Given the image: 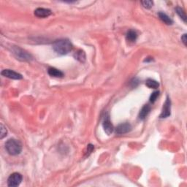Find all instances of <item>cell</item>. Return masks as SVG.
<instances>
[{
  "instance_id": "obj_3",
  "label": "cell",
  "mask_w": 187,
  "mask_h": 187,
  "mask_svg": "<svg viewBox=\"0 0 187 187\" xmlns=\"http://www.w3.org/2000/svg\"><path fill=\"white\" fill-rule=\"evenodd\" d=\"M13 54L15 56L17 59L18 60L23 61H29L32 60V56L30 53L26 52L24 50H23L21 48L17 47V46H14L13 48Z\"/></svg>"
},
{
  "instance_id": "obj_11",
  "label": "cell",
  "mask_w": 187,
  "mask_h": 187,
  "mask_svg": "<svg viewBox=\"0 0 187 187\" xmlns=\"http://www.w3.org/2000/svg\"><path fill=\"white\" fill-rule=\"evenodd\" d=\"M48 73L49 76L51 77H54V78H62L64 76V73L59 69H56L54 67H50L48 69Z\"/></svg>"
},
{
  "instance_id": "obj_22",
  "label": "cell",
  "mask_w": 187,
  "mask_h": 187,
  "mask_svg": "<svg viewBox=\"0 0 187 187\" xmlns=\"http://www.w3.org/2000/svg\"><path fill=\"white\" fill-rule=\"evenodd\" d=\"M181 40H182L183 43L184 44V45H186V34H184V35L181 37Z\"/></svg>"
},
{
  "instance_id": "obj_14",
  "label": "cell",
  "mask_w": 187,
  "mask_h": 187,
  "mask_svg": "<svg viewBox=\"0 0 187 187\" xmlns=\"http://www.w3.org/2000/svg\"><path fill=\"white\" fill-rule=\"evenodd\" d=\"M74 57L76 58V59H77V60L80 61V62H84L86 61V53L82 50H79V51H77L75 53Z\"/></svg>"
},
{
  "instance_id": "obj_6",
  "label": "cell",
  "mask_w": 187,
  "mask_h": 187,
  "mask_svg": "<svg viewBox=\"0 0 187 187\" xmlns=\"http://www.w3.org/2000/svg\"><path fill=\"white\" fill-rule=\"evenodd\" d=\"M103 127L104 130L106 134L107 135H110V134H112L114 130V127H113V125L112 124L111 120H110V117L108 115H106L104 118L103 122Z\"/></svg>"
},
{
  "instance_id": "obj_1",
  "label": "cell",
  "mask_w": 187,
  "mask_h": 187,
  "mask_svg": "<svg viewBox=\"0 0 187 187\" xmlns=\"http://www.w3.org/2000/svg\"><path fill=\"white\" fill-rule=\"evenodd\" d=\"M53 49L58 54L66 55L72 51V44L67 39L59 40L53 43Z\"/></svg>"
},
{
  "instance_id": "obj_21",
  "label": "cell",
  "mask_w": 187,
  "mask_h": 187,
  "mask_svg": "<svg viewBox=\"0 0 187 187\" xmlns=\"http://www.w3.org/2000/svg\"><path fill=\"white\" fill-rule=\"evenodd\" d=\"M138 84V80L137 78H133L131 80V85H132V87H136Z\"/></svg>"
},
{
  "instance_id": "obj_12",
  "label": "cell",
  "mask_w": 187,
  "mask_h": 187,
  "mask_svg": "<svg viewBox=\"0 0 187 187\" xmlns=\"http://www.w3.org/2000/svg\"><path fill=\"white\" fill-rule=\"evenodd\" d=\"M158 15H159V18H160V20L163 21V22L165 23V24H166L167 25H171L173 24V21L172 19L169 18L166 13L163 12H159L158 13Z\"/></svg>"
},
{
  "instance_id": "obj_20",
  "label": "cell",
  "mask_w": 187,
  "mask_h": 187,
  "mask_svg": "<svg viewBox=\"0 0 187 187\" xmlns=\"http://www.w3.org/2000/svg\"><path fill=\"white\" fill-rule=\"evenodd\" d=\"M94 148V146L92 145V144H89V145L87 146V151L86 152V157H87V156L88 157V156H89L90 154L92 153V151H93Z\"/></svg>"
},
{
  "instance_id": "obj_9",
  "label": "cell",
  "mask_w": 187,
  "mask_h": 187,
  "mask_svg": "<svg viewBox=\"0 0 187 187\" xmlns=\"http://www.w3.org/2000/svg\"><path fill=\"white\" fill-rule=\"evenodd\" d=\"M51 14V10L49 9L39 7V8H37L35 10H34V15H35V16L40 18H47V17L50 16Z\"/></svg>"
},
{
  "instance_id": "obj_15",
  "label": "cell",
  "mask_w": 187,
  "mask_h": 187,
  "mask_svg": "<svg viewBox=\"0 0 187 187\" xmlns=\"http://www.w3.org/2000/svg\"><path fill=\"white\" fill-rule=\"evenodd\" d=\"M146 85L150 88H157L159 86V82L153 80V79H148L146 82Z\"/></svg>"
},
{
  "instance_id": "obj_8",
  "label": "cell",
  "mask_w": 187,
  "mask_h": 187,
  "mask_svg": "<svg viewBox=\"0 0 187 187\" xmlns=\"http://www.w3.org/2000/svg\"><path fill=\"white\" fill-rule=\"evenodd\" d=\"M132 130V126L129 123H122L119 124L115 129V132L118 134H124L130 132Z\"/></svg>"
},
{
  "instance_id": "obj_23",
  "label": "cell",
  "mask_w": 187,
  "mask_h": 187,
  "mask_svg": "<svg viewBox=\"0 0 187 187\" xmlns=\"http://www.w3.org/2000/svg\"><path fill=\"white\" fill-rule=\"evenodd\" d=\"M153 60V58H147V59H145V60H144V61H146V62H148V61H152Z\"/></svg>"
},
{
  "instance_id": "obj_16",
  "label": "cell",
  "mask_w": 187,
  "mask_h": 187,
  "mask_svg": "<svg viewBox=\"0 0 187 187\" xmlns=\"http://www.w3.org/2000/svg\"><path fill=\"white\" fill-rule=\"evenodd\" d=\"M175 11H176L177 14L180 16V18L182 19V20L184 21L185 23H186V13H185V12L184 11V10H183L180 7H177L176 8H175Z\"/></svg>"
},
{
  "instance_id": "obj_4",
  "label": "cell",
  "mask_w": 187,
  "mask_h": 187,
  "mask_svg": "<svg viewBox=\"0 0 187 187\" xmlns=\"http://www.w3.org/2000/svg\"><path fill=\"white\" fill-rule=\"evenodd\" d=\"M22 180L23 176L21 175V174L18 173H14L10 175L8 179H7V185H8V186L10 187L18 186L20 185Z\"/></svg>"
},
{
  "instance_id": "obj_5",
  "label": "cell",
  "mask_w": 187,
  "mask_h": 187,
  "mask_svg": "<svg viewBox=\"0 0 187 187\" xmlns=\"http://www.w3.org/2000/svg\"><path fill=\"white\" fill-rule=\"evenodd\" d=\"M171 114V101L169 97H167V99L165 100V103L163 105L162 111L161 114L159 117L161 119H165L169 117Z\"/></svg>"
},
{
  "instance_id": "obj_7",
  "label": "cell",
  "mask_w": 187,
  "mask_h": 187,
  "mask_svg": "<svg viewBox=\"0 0 187 187\" xmlns=\"http://www.w3.org/2000/svg\"><path fill=\"white\" fill-rule=\"evenodd\" d=\"M1 74L4 77H6V78L10 79H14V80H20V79L23 78L22 75L13 70H11V69H4V70L2 71Z\"/></svg>"
},
{
  "instance_id": "obj_2",
  "label": "cell",
  "mask_w": 187,
  "mask_h": 187,
  "mask_svg": "<svg viewBox=\"0 0 187 187\" xmlns=\"http://www.w3.org/2000/svg\"><path fill=\"white\" fill-rule=\"evenodd\" d=\"M5 149L10 155H18L22 151V145L18 140L15 139H9L5 143Z\"/></svg>"
},
{
  "instance_id": "obj_17",
  "label": "cell",
  "mask_w": 187,
  "mask_h": 187,
  "mask_svg": "<svg viewBox=\"0 0 187 187\" xmlns=\"http://www.w3.org/2000/svg\"><path fill=\"white\" fill-rule=\"evenodd\" d=\"M159 91H156V92H154L152 93V94L151 95V97H150V102H151V103H154L156 102V100H157V97H159Z\"/></svg>"
},
{
  "instance_id": "obj_10",
  "label": "cell",
  "mask_w": 187,
  "mask_h": 187,
  "mask_svg": "<svg viewBox=\"0 0 187 187\" xmlns=\"http://www.w3.org/2000/svg\"><path fill=\"white\" fill-rule=\"evenodd\" d=\"M150 111H151V106L149 105H143L139 113V119L140 120H144L148 115V113H150Z\"/></svg>"
},
{
  "instance_id": "obj_19",
  "label": "cell",
  "mask_w": 187,
  "mask_h": 187,
  "mask_svg": "<svg viewBox=\"0 0 187 187\" xmlns=\"http://www.w3.org/2000/svg\"><path fill=\"white\" fill-rule=\"evenodd\" d=\"M0 127H1V134H0V138L3 139L5 136L7 135V131L6 127L4 126L2 124H1Z\"/></svg>"
},
{
  "instance_id": "obj_18",
  "label": "cell",
  "mask_w": 187,
  "mask_h": 187,
  "mask_svg": "<svg viewBox=\"0 0 187 187\" xmlns=\"http://www.w3.org/2000/svg\"><path fill=\"white\" fill-rule=\"evenodd\" d=\"M140 3L142 4V5L145 8L150 9L153 7L154 2L152 1H142L140 2Z\"/></svg>"
},
{
  "instance_id": "obj_13",
  "label": "cell",
  "mask_w": 187,
  "mask_h": 187,
  "mask_svg": "<svg viewBox=\"0 0 187 187\" xmlns=\"http://www.w3.org/2000/svg\"><path fill=\"white\" fill-rule=\"evenodd\" d=\"M126 38L128 41L130 42H135L137 38H138V34L136 33V32L133 30H130L127 32Z\"/></svg>"
}]
</instances>
